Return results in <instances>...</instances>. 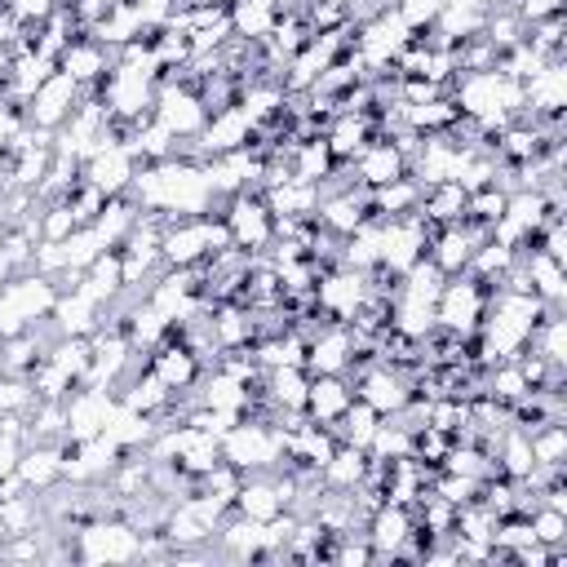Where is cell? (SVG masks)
Returning <instances> with one entry per match:
<instances>
[{"label":"cell","mask_w":567,"mask_h":567,"mask_svg":"<svg viewBox=\"0 0 567 567\" xmlns=\"http://www.w3.org/2000/svg\"><path fill=\"white\" fill-rule=\"evenodd\" d=\"M217 443H221V461L235 465L239 474L284 465V425H275L266 416H239Z\"/></svg>","instance_id":"1"},{"label":"cell","mask_w":567,"mask_h":567,"mask_svg":"<svg viewBox=\"0 0 567 567\" xmlns=\"http://www.w3.org/2000/svg\"><path fill=\"white\" fill-rule=\"evenodd\" d=\"M58 306V284L35 275V270H18L4 288H0V337H18L35 323H44Z\"/></svg>","instance_id":"2"},{"label":"cell","mask_w":567,"mask_h":567,"mask_svg":"<svg viewBox=\"0 0 567 567\" xmlns=\"http://www.w3.org/2000/svg\"><path fill=\"white\" fill-rule=\"evenodd\" d=\"M230 244V230L221 221V213H199V217H177L164 226L159 235V252L164 266H199L213 252H221Z\"/></svg>","instance_id":"3"},{"label":"cell","mask_w":567,"mask_h":567,"mask_svg":"<svg viewBox=\"0 0 567 567\" xmlns=\"http://www.w3.org/2000/svg\"><path fill=\"white\" fill-rule=\"evenodd\" d=\"M487 301H492V284L474 279L470 270L447 275L439 288V301H434V328H447L456 337H474L483 315H487Z\"/></svg>","instance_id":"4"},{"label":"cell","mask_w":567,"mask_h":567,"mask_svg":"<svg viewBox=\"0 0 567 567\" xmlns=\"http://www.w3.org/2000/svg\"><path fill=\"white\" fill-rule=\"evenodd\" d=\"M137 549H142V532L120 514L75 527V558L80 563H133Z\"/></svg>","instance_id":"5"},{"label":"cell","mask_w":567,"mask_h":567,"mask_svg":"<svg viewBox=\"0 0 567 567\" xmlns=\"http://www.w3.org/2000/svg\"><path fill=\"white\" fill-rule=\"evenodd\" d=\"M221 221L230 230V244L244 252H266L275 244V217H270L261 190H235L221 204Z\"/></svg>","instance_id":"6"},{"label":"cell","mask_w":567,"mask_h":567,"mask_svg":"<svg viewBox=\"0 0 567 567\" xmlns=\"http://www.w3.org/2000/svg\"><path fill=\"white\" fill-rule=\"evenodd\" d=\"M412 377H416V372L394 368V363H368V368H359L350 381H354V399H363V403H368L372 412H381V416H394V412H403V408L416 399Z\"/></svg>","instance_id":"7"},{"label":"cell","mask_w":567,"mask_h":567,"mask_svg":"<svg viewBox=\"0 0 567 567\" xmlns=\"http://www.w3.org/2000/svg\"><path fill=\"white\" fill-rule=\"evenodd\" d=\"M80 84L66 75V71H53L31 97H27V106H22V120L31 124V128H44V133H58L66 120H71V111L80 106Z\"/></svg>","instance_id":"8"},{"label":"cell","mask_w":567,"mask_h":567,"mask_svg":"<svg viewBox=\"0 0 567 567\" xmlns=\"http://www.w3.org/2000/svg\"><path fill=\"white\" fill-rule=\"evenodd\" d=\"M151 120L173 137H199V128L208 124V111L190 84H159Z\"/></svg>","instance_id":"9"},{"label":"cell","mask_w":567,"mask_h":567,"mask_svg":"<svg viewBox=\"0 0 567 567\" xmlns=\"http://www.w3.org/2000/svg\"><path fill=\"white\" fill-rule=\"evenodd\" d=\"M137 155H133V146L128 142H102L89 159H84V182H93L106 199L111 195H124L128 186H133V177H137Z\"/></svg>","instance_id":"10"},{"label":"cell","mask_w":567,"mask_h":567,"mask_svg":"<svg viewBox=\"0 0 567 567\" xmlns=\"http://www.w3.org/2000/svg\"><path fill=\"white\" fill-rule=\"evenodd\" d=\"M350 363H354V332L350 323H323L306 337V372L310 377H323V372H346L350 377Z\"/></svg>","instance_id":"11"},{"label":"cell","mask_w":567,"mask_h":567,"mask_svg":"<svg viewBox=\"0 0 567 567\" xmlns=\"http://www.w3.org/2000/svg\"><path fill=\"white\" fill-rule=\"evenodd\" d=\"M363 292H368V275L354 270V266H332V270H323L319 284H315L319 310L332 315V319H341V323H350V315L359 310Z\"/></svg>","instance_id":"12"},{"label":"cell","mask_w":567,"mask_h":567,"mask_svg":"<svg viewBox=\"0 0 567 567\" xmlns=\"http://www.w3.org/2000/svg\"><path fill=\"white\" fill-rule=\"evenodd\" d=\"M151 372H155V377L173 390V399H177V394H190L208 368H204V363H199V354H195V350H186V346L173 337V328H168V337L151 350Z\"/></svg>","instance_id":"13"},{"label":"cell","mask_w":567,"mask_h":567,"mask_svg":"<svg viewBox=\"0 0 567 567\" xmlns=\"http://www.w3.org/2000/svg\"><path fill=\"white\" fill-rule=\"evenodd\" d=\"M115 53H120V49H111V44H102V40H93V35L84 31V35H75V40L58 53V71H66L80 89H97L102 75L115 66Z\"/></svg>","instance_id":"14"},{"label":"cell","mask_w":567,"mask_h":567,"mask_svg":"<svg viewBox=\"0 0 567 567\" xmlns=\"http://www.w3.org/2000/svg\"><path fill=\"white\" fill-rule=\"evenodd\" d=\"M248 137H252V120H248V111H244V106H226V111L208 115V124L199 128V137H195V155H199V159H213V155H226V151L248 146Z\"/></svg>","instance_id":"15"},{"label":"cell","mask_w":567,"mask_h":567,"mask_svg":"<svg viewBox=\"0 0 567 567\" xmlns=\"http://www.w3.org/2000/svg\"><path fill=\"white\" fill-rule=\"evenodd\" d=\"M412 527H416V523H412V509H408V505H399V501H381V505L368 514V523H363V536H368L377 563H390L394 549L408 540Z\"/></svg>","instance_id":"16"},{"label":"cell","mask_w":567,"mask_h":567,"mask_svg":"<svg viewBox=\"0 0 567 567\" xmlns=\"http://www.w3.org/2000/svg\"><path fill=\"white\" fill-rule=\"evenodd\" d=\"M350 168H354V177H359V186H385V182H394V177H403L408 173V155L390 142V137H372L354 159H350Z\"/></svg>","instance_id":"17"},{"label":"cell","mask_w":567,"mask_h":567,"mask_svg":"<svg viewBox=\"0 0 567 567\" xmlns=\"http://www.w3.org/2000/svg\"><path fill=\"white\" fill-rule=\"evenodd\" d=\"M350 403H354V381H350L346 372L310 377V390H306V416H310V421L332 425Z\"/></svg>","instance_id":"18"},{"label":"cell","mask_w":567,"mask_h":567,"mask_svg":"<svg viewBox=\"0 0 567 567\" xmlns=\"http://www.w3.org/2000/svg\"><path fill=\"white\" fill-rule=\"evenodd\" d=\"M518 257H523V270H527V288H532L545 306H563V301H567V266L554 261V257H545L540 248L518 252Z\"/></svg>","instance_id":"19"},{"label":"cell","mask_w":567,"mask_h":567,"mask_svg":"<svg viewBox=\"0 0 567 567\" xmlns=\"http://www.w3.org/2000/svg\"><path fill=\"white\" fill-rule=\"evenodd\" d=\"M266 195V208L270 217H315L319 213V182H301V177H288Z\"/></svg>","instance_id":"20"},{"label":"cell","mask_w":567,"mask_h":567,"mask_svg":"<svg viewBox=\"0 0 567 567\" xmlns=\"http://www.w3.org/2000/svg\"><path fill=\"white\" fill-rule=\"evenodd\" d=\"M18 474H22L27 492H49L62 478V443H27Z\"/></svg>","instance_id":"21"},{"label":"cell","mask_w":567,"mask_h":567,"mask_svg":"<svg viewBox=\"0 0 567 567\" xmlns=\"http://www.w3.org/2000/svg\"><path fill=\"white\" fill-rule=\"evenodd\" d=\"M363 474H368V452L363 447H350V443H337L332 456L319 470V483L328 492H350V487L363 483Z\"/></svg>","instance_id":"22"},{"label":"cell","mask_w":567,"mask_h":567,"mask_svg":"<svg viewBox=\"0 0 567 567\" xmlns=\"http://www.w3.org/2000/svg\"><path fill=\"white\" fill-rule=\"evenodd\" d=\"M421 199H425V186H421L412 173H403V177H394V182H385V186H372V208H377V217H408V213H421Z\"/></svg>","instance_id":"23"},{"label":"cell","mask_w":567,"mask_h":567,"mask_svg":"<svg viewBox=\"0 0 567 567\" xmlns=\"http://www.w3.org/2000/svg\"><path fill=\"white\" fill-rule=\"evenodd\" d=\"M465 199L470 190L461 182H439V186H425V199H421V217L430 226H456L465 217Z\"/></svg>","instance_id":"24"},{"label":"cell","mask_w":567,"mask_h":567,"mask_svg":"<svg viewBox=\"0 0 567 567\" xmlns=\"http://www.w3.org/2000/svg\"><path fill=\"white\" fill-rule=\"evenodd\" d=\"M377 425H381V412H372L363 399H354L328 430L337 434V443H350V447H363L368 452V443H372V434H377Z\"/></svg>","instance_id":"25"},{"label":"cell","mask_w":567,"mask_h":567,"mask_svg":"<svg viewBox=\"0 0 567 567\" xmlns=\"http://www.w3.org/2000/svg\"><path fill=\"white\" fill-rule=\"evenodd\" d=\"M536 465H567V421H549L527 434Z\"/></svg>","instance_id":"26"},{"label":"cell","mask_w":567,"mask_h":567,"mask_svg":"<svg viewBox=\"0 0 567 567\" xmlns=\"http://www.w3.org/2000/svg\"><path fill=\"white\" fill-rule=\"evenodd\" d=\"M35 385L31 377H13V372H0V416H27L35 408Z\"/></svg>","instance_id":"27"},{"label":"cell","mask_w":567,"mask_h":567,"mask_svg":"<svg viewBox=\"0 0 567 567\" xmlns=\"http://www.w3.org/2000/svg\"><path fill=\"white\" fill-rule=\"evenodd\" d=\"M527 518H532V540H540V545H549V549L567 545V509L536 505Z\"/></svg>","instance_id":"28"},{"label":"cell","mask_w":567,"mask_h":567,"mask_svg":"<svg viewBox=\"0 0 567 567\" xmlns=\"http://www.w3.org/2000/svg\"><path fill=\"white\" fill-rule=\"evenodd\" d=\"M75 226H80V221H75V213H71L66 195H62V199H49V204H40V239H49V244H62V239H66Z\"/></svg>","instance_id":"29"},{"label":"cell","mask_w":567,"mask_h":567,"mask_svg":"<svg viewBox=\"0 0 567 567\" xmlns=\"http://www.w3.org/2000/svg\"><path fill=\"white\" fill-rule=\"evenodd\" d=\"M443 4H447V0H394V13H399V22L416 35V31H430V27L439 22Z\"/></svg>","instance_id":"30"},{"label":"cell","mask_w":567,"mask_h":567,"mask_svg":"<svg viewBox=\"0 0 567 567\" xmlns=\"http://www.w3.org/2000/svg\"><path fill=\"white\" fill-rule=\"evenodd\" d=\"M62 0H9V9L22 18V22H44Z\"/></svg>","instance_id":"31"},{"label":"cell","mask_w":567,"mask_h":567,"mask_svg":"<svg viewBox=\"0 0 567 567\" xmlns=\"http://www.w3.org/2000/svg\"><path fill=\"white\" fill-rule=\"evenodd\" d=\"M13 275H18V261H13V257H9L4 248H0V288H4V284H9Z\"/></svg>","instance_id":"32"},{"label":"cell","mask_w":567,"mask_h":567,"mask_svg":"<svg viewBox=\"0 0 567 567\" xmlns=\"http://www.w3.org/2000/svg\"><path fill=\"white\" fill-rule=\"evenodd\" d=\"M190 4H230V0H190ZM186 9V4H182Z\"/></svg>","instance_id":"33"},{"label":"cell","mask_w":567,"mask_h":567,"mask_svg":"<svg viewBox=\"0 0 567 567\" xmlns=\"http://www.w3.org/2000/svg\"><path fill=\"white\" fill-rule=\"evenodd\" d=\"M0 239H4V221H0Z\"/></svg>","instance_id":"34"},{"label":"cell","mask_w":567,"mask_h":567,"mask_svg":"<svg viewBox=\"0 0 567 567\" xmlns=\"http://www.w3.org/2000/svg\"><path fill=\"white\" fill-rule=\"evenodd\" d=\"M337 4H350V0H337Z\"/></svg>","instance_id":"35"},{"label":"cell","mask_w":567,"mask_h":567,"mask_svg":"<svg viewBox=\"0 0 567 567\" xmlns=\"http://www.w3.org/2000/svg\"><path fill=\"white\" fill-rule=\"evenodd\" d=\"M0 540H4V527H0Z\"/></svg>","instance_id":"36"}]
</instances>
